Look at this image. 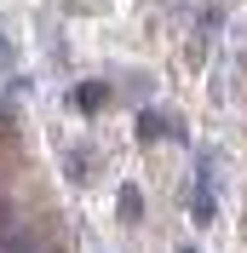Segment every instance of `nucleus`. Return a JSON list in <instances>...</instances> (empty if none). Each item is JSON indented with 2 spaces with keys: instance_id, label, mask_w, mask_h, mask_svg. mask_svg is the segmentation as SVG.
Instances as JSON below:
<instances>
[{
  "instance_id": "obj_7",
  "label": "nucleus",
  "mask_w": 247,
  "mask_h": 253,
  "mask_svg": "<svg viewBox=\"0 0 247 253\" xmlns=\"http://www.w3.org/2000/svg\"><path fill=\"white\" fill-rule=\"evenodd\" d=\"M178 253H196V248H178Z\"/></svg>"
},
{
  "instance_id": "obj_3",
  "label": "nucleus",
  "mask_w": 247,
  "mask_h": 253,
  "mask_svg": "<svg viewBox=\"0 0 247 253\" xmlns=\"http://www.w3.org/2000/svg\"><path fill=\"white\" fill-rule=\"evenodd\" d=\"M0 253H41V242L29 236V230H12V236H6V248Z\"/></svg>"
},
{
  "instance_id": "obj_1",
  "label": "nucleus",
  "mask_w": 247,
  "mask_h": 253,
  "mask_svg": "<svg viewBox=\"0 0 247 253\" xmlns=\"http://www.w3.org/2000/svg\"><path fill=\"white\" fill-rule=\"evenodd\" d=\"M75 104H81L86 115H98V110L109 104V81H81V86H75Z\"/></svg>"
},
{
  "instance_id": "obj_2",
  "label": "nucleus",
  "mask_w": 247,
  "mask_h": 253,
  "mask_svg": "<svg viewBox=\"0 0 247 253\" xmlns=\"http://www.w3.org/2000/svg\"><path fill=\"white\" fill-rule=\"evenodd\" d=\"M190 219H196V224H207V219H213V190H201V184H196V202H190Z\"/></svg>"
},
{
  "instance_id": "obj_5",
  "label": "nucleus",
  "mask_w": 247,
  "mask_h": 253,
  "mask_svg": "<svg viewBox=\"0 0 247 253\" xmlns=\"http://www.w3.org/2000/svg\"><path fill=\"white\" fill-rule=\"evenodd\" d=\"M121 219H126V224L138 219V190H121Z\"/></svg>"
},
{
  "instance_id": "obj_4",
  "label": "nucleus",
  "mask_w": 247,
  "mask_h": 253,
  "mask_svg": "<svg viewBox=\"0 0 247 253\" xmlns=\"http://www.w3.org/2000/svg\"><path fill=\"white\" fill-rule=\"evenodd\" d=\"M161 132H167V121H161L155 110H144L138 115V138H161Z\"/></svg>"
},
{
  "instance_id": "obj_6",
  "label": "nucleus",
  "mask_w": 247,
  "mask_h": 253,
  "mask_svg": "<svg viewBox=\"0 0 247 253\" xmlns=\"http://www.w3.org/2000/svg\"><path fill=\"white\" fill-rule=\"evenodd\" d=\"M12 63H17V58H12V41L0 35V69H12Z\"/></svg>"
}]
</instances>
